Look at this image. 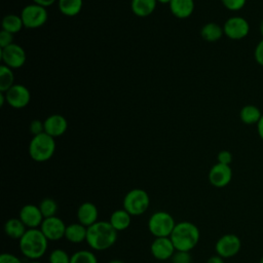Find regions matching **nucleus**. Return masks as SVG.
Returning <instances> with one entry per match:
<instances>
[{
    "label": "nucleus",
    "mask_w": 263,
    "mask_h": 263,
    "mask_svg": "<svg viewBox=\"0 0 263 263\" xmlns=\"http://www.w3.org/2000/svg\"><path fill=\"white\" fill-rule=\"evenodd\" d=\"M117 232L109 221H98L87 227L85 241L95 251H105L116 242Z\"/></svg>",
    "instance_id": "nucleus-1"
},
{
    "label": "nucleus",
    "mask_w": 263,
    "mask_h": 263,
    "mask_svg": "<svg viewBox=\"0 0 263 263\" xmlns=\"http://www.w3.org/2000/svg\"><path fill=\"white\" fill-rule=\"evenodd\" d=\"M48 239L42 233L40 228L28 229L18 240L21 253L30 260H38L47 251Z\"/></svg>",
    "instance_id": "nucleus-2"
},
{
    "label": "nucleus",
    "mask_w": 263,
    "mask_h": 263,
    "mask_svg": "<svg viewBox=\"0 0 263 263\" xmlns=\"http://www.w3.org/2000/svg\"><path fill=\"white\" fill-rule=\"evenodd\" d=\"M170 237L176 251L190 252L197 246L200 238V231L194 223L182 221L176 224Z\"/></svg>",
    "instance_id": "nucleus-3"
},
{
    "label": "nucleus",
    "mask_w": 263,
    "mask_h": 263,
    "mask_svg": "<svg viewBox=\"0 0 263 263\" xmlns=\"http://www.w3.org/2000/svg\"><path fill=\"white\" fill-rule=\"evenodd\" d=\"M55 139L46 133L33 136L29 143L28 152L30 157L36 162L49 160L55 152Z\"/></svg>",
    "instance_id": "nucleus-4"
},
{
    "label": "nucleus",
    "mask_w": 263,
    "mask_h": 263,
    "mask_svg": "<svg viewBox=\"0 0 263 263\" xmlns=\"http://www.w3.org/2000/svg\"><path fill=\"white\" fill-rule=\"evenodd\" d=\"M174 217L164 211L154 212L148 220V230L154 237H170L175 226Z\"/></svg>",
    "instance_id": "nucleus-5"
},
{
    "label": "nucleus",
    "mask_w": 263,
    "mask_h": 263,
    "mask_svg": "<svg viewBox=\"0 0 263 263\" xmlns=\"http://www.w3.org/2000/svg\"><path fill=\"white\" fill-rule=\"evenodd\" d=\"M123 209L132 216L143 215L150 205V197L147 191L140 188L129 190L122 200Z\"/></svg>",
    "instance_id": "nucleus-6"
},
{
    "label": "nucleus",
    "mask_w": 263,
    "mask_h": 263,
    "mask_svg": "<svg viewBox=\"0 0 263 263\" xmlns=\"http://www.w3.org/2000/svg\"><path fill=\"white\" fill-rule=\"evenodd\" d=\"M24 27L27 29H38L42 27L48 18L46 7L32 3L26 5L21 11Z\"/></svg>",
    "instance_id": "nucleus-7"
},
{
    "label": "nucleus",
    "mask_w": 263,
    "mask_h": 263,
    "mask_svg": "<svg viewBox=\"0 0 263 263\" xmlns=\"http://www.w3.org/2000/svg\"><path fill=\"white\" fill-rule=\"evenodd\" d=\"M224 35L231 40H241L250 33L249 22L239 15H233L226 20L223 25Z\"/></svg>",
    "instance_id": "nucleus-8"
},
{
    "label": "nucleus",
    "mask_w": 263,
    "mask_h": 263,
    "mask_svg": "<svg viewBox=\"0 0 263 263\" xmlns=\"http://www.w3.org/2000/svg\"><path fill=\"white\" fill-rule=\"evenodd\" d=\"M241 248L240 238L233 233H227L218 238L215 245L216 254L220 257L227 259L232 258L238 254Z\"/></svg>",
    "instance_id": "nucleus-9"
},
{
    "label": "nucleus",
    "mask_w": 263,
    "mask_h": 263,
    "mask_svg": "<svg viewBox=\"0 0 263 263\" xmlns=\"http://www.w3.org/2000/svg\"><path fill=\"white\" fill-rule=\"evenodd\" d=\"M0 57L3 65L11 68L12 70L22 68L27 60L25 49L16 43H12L4 48H1Z\"/></svg>",
    "instance_id": "nucleus-10"
},
{
    "label": "nucleus",
    "mask_w": 263,
    "mask_h": 263,
    "mask_svg": "<svg viewBox=\"0 0 263 263\" xmlns=\"http://www.w3.org/2000/svg\"><path fill=\"white\" fill-rule=\"evenodd\" d=\"M67 225L65 222L58 216L44 218L40 230L48 239V241H57L62 238H65Z\"/></svg>",
    "instance_id": "nucleus-11"
},
{
    "label": "nucleus",
    "mask_w": 263,
    "mask_h": 263,
    "mask_svg": "<svg viewBox=\"0 0 263 263\" xmlns=\"http://www.w3.org/2000/svg\"><path fill=\"white\" fill-rule=\"evenodd\" d=\"M4 93L7 104L14 109H23L27 107L31 101V92L29 88L20 83H15Z\"/></svg>",
    "instance_id": "nucleus-12"
},
{
    "label": "nucleus",
    "mask_w": 263,
    "mask_h": 263,
    "mask_svg": "<svg viewBox=\"0 0 263 263\" xmlns=\"http://www.w3.org/2000/svg\"><path fill=\"white\" fill-rule=\"evenodd\" d=\"M209 182L216 188L226 187L232 179V170L230 165L217 162L209 172Z\"/></svg>",
    "instance_id": "nucleus-13"
},
{
    "label": "nucleus",
    "mask_w": 263,
    "mask_h": 263,
    "mask_svg": "<svg viewBox=\"0 0 263 263\" xmlns=\"http://www.w3.org/2000/svg\"><path fill=\"white\" fill-rule=\"evenodd\" d=\"M151 255L159 261H165L173 257L176 252L171 237H155L150 247Z\"/></svg>",
    "instance_id": "nucleus-14"
},
{
    "label": "nucleus",
    "mask_w": 263,
    "mask_h": 263,
    "mask_svg": "<svg viewBox=\"0 0 263 263\" xmlns=\"http://www.w3.org/2000/svg\"><path fill=\"white\" fill-rule=\"evenodd\" d=\"M18 218L28 229L40 227L44 220V217L39 206L32 203H28L22 206V209L20 210Z\"/></svg>",
    "instance_id": "nucleus-15"
},
{
    "label": "nucleus",
    "mask_w": 263,
    "mask_h": 263,
    "mask_svg": "<svg viewBox=\"0 0 263 263\" xmlns=\"http://www.w3.org/2000/svg\"><path fill=\"white\" fill-rule=\"evenodd\" d=\"M68 129V121L66 117L61 114H52L44 120V133L52 138H59L63 136Z\"/></svg>",
    "instance_id": "nucleus-16"
},
{
    "label": "nucleus",
    "mask_w": 263,
    "mask_h": 263,
    "mask_svg": "<svg viewBox=\"0 0 263 263\" xmlns=\"http://www.w3.org/2000/svg\"><path fill=\"white\" fill-rule=\"evenodd\" d=\"M76 216L80 224L84 225L85 227H89L98 222L99 210L95 203L90 201H85L78 206Z\"/></svg>",
    "instance_id": "nucleus-17"
},
{
    "label": "nucleus",
    "mask_w": 263,
    "mask_h": 263,
    "mask_svg": "<svg viewBox=\"0 0 263 263\" xmlns=\"http://www.w3.org/2000/svg\"><path fill=\"white\" fill-rule=\"evenodd\" d=\"M172 14L180 20L189 17L194 11V0H172L168 4Z\"/></svg>",
    "instance_id": "nucleus-18"
},
{
    "label": "nucleus",
    "mask_w": 263,
    "mask_h": 263,
    "mask_svg": "<svg viewBox=\"0 0 263 263\" xmlns=\"http://www.w3.org/2000/svg\"><path fill=\"white\" fill-rule=\"evenodd\" d=\"M86 234H87V227L80 224L79 222L71 223L67 225L65 238L72 243H80L86 240Z\"/></svg>",
    "instance_id": "nucleus-19"
},
{
    "label": "nucleus",
    "mask_w": 263,
    "mask_h": 263,
    "mask_svg": "<svg viewBox=\"0 0 263 263\" xmlns=\"http://www.w3.org/2000/svg\"><path fill=\"white\" fill-rule=\"evenodd\" d=\"M109 222L116 231H123L130 226L132 216L122 208L111 214Z\"/></svg>",
    "instance_id": "nucleus-20"
},
{
    "label": "nucleus",
    "mask_w": 263,
    "mask_h": 263,
    "mask_svg": "<svg viewBox=\"0 0 263 263\" xmlns=\"http://www.w3.org/2000/svg\"><path fill=\"white\" fill-rule=\"evenodd\" d=\"M27 230L28 228L20 218H10L4 224L5 234L12 239L20 240Z\"/></svg>",
    "instance_id": "nucleus-21"
},
{
    "label": "nucleus",
    "mask_w": 263,
    "mask_h": 263,
    "mask_svg": "<svg viewBox=\"0 0 263 263\" xmlns=\"http://www.w3.org/2000/svg\"><path fill=\"white\" fill-rule=\"evenodd\" d=\"M156 4V0H132L130 8L135 15L139 17H146L154 12Z\"/></svg>",
    "instance_id": "nucleus-22"
},
{
    "label": "nucleus",
    "mask_w": 263,
    "mask_h": 263,
    "mask_svg": "<svg viewBox=\"0 0 263 263\" xmlns=\"http://www.w3.org/2000/svg\"><path fill=\"white\" fill-rule=\"evenodd\" d=\"M224 35L223 27H221L219 24L210 22L202 26L200 30V36L204 41L208 42H216L220 40Z\"/></svg>",
    "instance_id": "nucleus-23"
},
{
    "label": "nucleus",
    "mask_w": 263,
    "mask_h": 263,
    "mask_svg": "<svg viewBox=\"0 0 263 263\" xmlns=\"http://www.w3.org/2000/svg\"><path fill=\"white\" fill-rule=\"evenodd\" d=\"M58 6L63 15L72 17L81 12L83 0H58Z\"/></svg>",
    "instance_id": "nucleus-24"
},
{
    "label": "nucleus",
    "mask_w": 263,
    "mask_h": 263,
    "mask_svg": "<svg viewBox=\"0 0 263 263\" xmlns=\"http://www.w3.org/2000/svg\"><path fill=\"white\" fill-rule=\"evenodd\" d=\"M261 110L255 105H245L239 111V119L245 124H257L262 117Z\"/></svg>",
    "instance_id": "nucleus-25"
},
{
    "label": "nucleus",
    "mask_w": 263,
    "mask_h": 263,
    "mask_svg": "<svg viewBox=\"0 0 263 263\" xmlns=\"http://www.w3.org/2000/svg\"><path fill=\"white\" fill-rule=\"evenodd\" d=\"M2 30L7 31L11 34L18 33L23 28L24 24L21 15H16L14 13H8L2 18Z\"/></svg>",
    "instance_id": "nucleus-26"
},
{
    "label": "nucleus",
    "mask_w": 263,
    "mask_h": 263,
    "mask_svg": "<svg viewBox=\"0 0 263 263\" xmlns=\"http://www.w3.org/2000/svg\"><path fill=\"white\" fill-rule=\"evenodd\" d=\"M14 84L13 70L2 64L0 66V91L6 92Z\"/></svg>",
    "instance_id": "nucleus-27"
},
{
    "label": "nucleus",
    "mask_w": 263,
    "mask_h": 263,
    "mask_svg": "<svg viewBox=\"0 0 263 263\" xmlns=\"http://www.w3.org/2000/svg\"><path fill=\"white\" fill-rule=\"evenodd\" d=\"M38 206H39L44 218L57 216L59 205H58V202L53 198H50V197L43 198L40 201V203L38 204Z\"/></svg>",
    "instance_id": "nucleus-28"
},
{
    "label": "nucleus",
    "mask_w": 263,
    "mask_h": 263,
    "mask_svg": "<svg viewBox=\"0 0 263 263\" xmlns=\"http://www.w3.org/2000/svg\"><path fill=\"white\" fill-rule=\"evenodd\" d=\"M70 263H98V258L91 251L79 250L71 255Z\"/></svg>",
    "instance_id": "nucleus-29"
},
{
    "label": "nucleus",
    "mask_w": 263,
    "mask_h": 263,
    "mask_svg": "<svg viewBox=\"0 0 263 263\" xmlns=\"http://www.w3.org/2000/svg\"><path fill=\"white\" fill-rule=\"evenodd\" d=\"M49 263H70L71 256L63 249H54L48 257Z\"/></svg>",
    "instance_id": "nucleus-30"
},
{
    "label": "nucleus",
    "mask_w": 263,
    "mask_h": 263,
    "mask_svg": "<svg viewBox=\"0 0 263 263\" xmlns=\"http://www.w3.org/2000/svg\"><path fill=\"white\" fill-rule=\"evenodd\" d=\"M172 263H192V256L190 252L176 251L173 257L171 258Z\"/></svg>",
    "instance_id": "nucleus-31"
},
{
    "label": "nucleus",
    "mask_w": 263,
    "mask_h": 263,
    "mask_svg": "<svg viewBox=\"0 0 263 263\" xmlns=\"http://www.w3.org/2000/svg\"><path fill=\"white\" fill-rule=\"evenodd\" d=\"M223 6L230 11H238L245 7L247 0H221Z\"/></svg>",
    "instance_id": "nucleus-32"
},
{
    "label": "nucleus",
    "mask_w": 263,
    "mask_h": 263,
    "mask_svg": "<svg viewBox=\"0 0 263 263\" xmlns=\"http://www.w3.org/2000/svg\"><path fill=\"white\" fill-rule=\"evenodd\" d=\"M29 130L33 136H37L44 133V121H41L39 119L32 120L29 125Z\"/></svg>",
    "instance_id": "nucleus-33"
},
{
    "label": "nucleus",
    "mask_w": 263,
    "mask_h": 263,
    "mask_svg": "<svg viewBox=\"0 0 263 263\" xmlns=\"http://www.w3.org/2000/svg\"><path fill=\"white\" fill-rule=\"evenodd\" d=\"M13 43V34L1 30L0 32V48H4Z\"/></svg>",
    "instance_id": "nucleus-34"
},
{
    "label": "nucleus",
    "mask_w": 263,
    "mask_h": 263,
    "mask_svg": "<svg viewBox=\"0 0 263 263\" xmlns=\"http://www.w3.org/2000/svg\"><path fill=\"white\" fill-rule=\"evenodd\" d=\"M232 158H233V156H232L231 152L228 150H221L217 155L218 162L227 164V165H230V163L232 162Z\"/></svg>",
    "instance_id": "nucleus-35"
},
{
    "label": "nucleus",
    "mask_w": 263,
    "mask_h": 263,
    "mask_svg": "<svg viewBox=\"0 0 263 263\" xmlns=\"http://www.w3.org/2000/svg\"><path fill=\"white\" fill-rule=\"evenodd\" d=\"M254 58L256 63L263 67V38L255 46Z\"/></svg>",
    "instance_id": "nucleus-36"
},
{
    "label": "nucleus",
    "mask_w": 263,
    "mask_h": 263,
    "mask_svg": "<svg viewBox=\"0 0 263 263\" xmlns=\"http://www.w3.org/2000/svg\"><path fill=\"white\" fill-rule=\"evenodd\" d=\"M0 263H22V261L11 253H3L0 256Z\"/></svg>",
    "instance_id": "nucleus-37"
},
{
    "label": "nucleus",
    "mask_w": 263,
    "mask_h": 263,
    "mask_svg": "<svg viewBox=\"0 0 263 263\" xmlns=\"http://www.w3.org/2000/svg\"><path fill=\"white\" fill-rule=\"evenodd\" d=\"M32 1L35 4L41 5L43 7H48V6H51L52 4H54L58 0H32Z\"/></svg>",
    "instance_id": "nucleus-38"
},
{
    "label": "nucleus",
    "mask_w": 263,
    "mask_h": 263,
    "mask_svg": "<svg viewBox=\"0 0 263 263\" xmlns=\"http://www.w3.org/2000/svg\"><path fill=\"white\" fill-rule=\"evenodd\" d=\"M205 263H225L224 262V258H222V257H220L219 255H213V256H211L208 260H206V262Z\"/></svg>",
    "instance_id": "nucleus-39"
},
{
    "label": "nucleus",
    "mask_w": 263,
    "mask_h": 263,
    "mask_svg": "<svg viewBox=\"0 0 263 263\" xmlns=\"http://www.w3.org/2000/svg\"><path fill=\"white\" fill-rule=\"evenodd\" d=\"M256 125H257V132H258V135H259L260 139L263 141V115H262V117L260 118L259 122H258Z\"/></svg>",
    "instance_id": "nucleus-40"
},
{
    "label": "nucleus",
    "mask_w": 263,
    "mask_h": 263,
    "mask_svg": "<svg viewBox=\"0 0 263 263\" xmlns=\"http://www.w3.org/2000/svg\"><path fill=\"white\" fill-rule=\"evenodd\" d=\"M5 103H7V101H6V97H5V93L0 91V107H3Z\"/></svg>",
    "instance_id": "nucleus-41"
},
{
    "label": "nucleus",
    "mask_w": 263,
    "mask_h": 263,
    "mask_svg": "<svg viewBox=\"0 0 263 263\" xmlns=\"http://www.w3.org/2000/svg\"><path fill=\"white\" fill-rule=\"evenodd\" d=\"M259 30H260V34H261V36H262V38H263V18H262V21L260 22Z\"/></svg>",
    "instance_id": "nucleus-42"
},
{
    "label": "nucleus",
    "mask_w": 263,
    "mask_h": 263,
    "mask_svg": "<svg viewBox=\"0 0 263 263\" xmlns=\"http://www.w3.org/2000/svg\"><path fill=\"white\" fill-rule=\"evenodd\" d=\"M157 3H161V4H170V2L172 0H156Z\"/></svg>",
    "instance_id": "nucleus-43"
},
{
    "label": "nucleus",
    "mask_w": 263,
    "mask_h": 263,
    "mask_svg": "<svg viewBox=\"0 0 263 263\" xmlns=\"http://www.w3.org/2000/svg\"><path fill=\"white\" fill-rule=\"evenodd\" d=\"M108 263H125V262H123L121 260H112V261H110Z\"/></svg>",
    "instance_id": "nucleus-44"
},
{
    "label": "nucleus",
    "mask_w": 263,
    "mask_h": 263,
    "mask_svg": "<svg viewBox=\"0 0 263 263\" xmlns=\"http://www.w3.org/2000/svg\"><path fill=\"white\" fill-rule=\"evenodd\" d=\"M28 263H41V262H39L38 260H31V261L28 262Z\"/></svg>",
    "instance_id": "nucleus-45"
},
{
    "label": "nucleus",
    "mask_w": 263,
    "mask_h": 263,
    "mask_svg": "<svg viewBox=\"0 0 263 263\" xmlns=\"http://www.w3.org/2000/svg\"><path fill=\"white\" fill-rule=\"evenodd\" d=\"M259 263H263V255H262V257L260 258V261H259Z\"/></svg>",
    "instance_id": "nucleus-46"
}]
</instances>
